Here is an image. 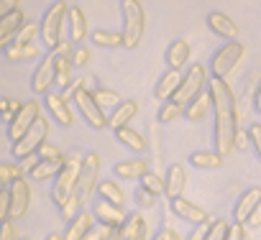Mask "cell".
Masks as SVG:
<instances>
[{"mask_svg": "<svg viewBox=\"0 0 261 240\" xmlns=\"http://www.w3.org/2000/svg\"><path fill=\"white\" fill-rule=\"evenodd\" d=\"M92 95H95V100H97L102 107H115L118 102H123V100H120V95H118V92H113V89H102V87H97Z\"/></svg>", "mask_w": 261, "mask_h": 240, "instance_id": "74e56055", "label": "cell"}, {"mask_svg": "<svg viewBox=\"0 0 261 240\" xmlns=\"http://www.w3.org/2000/svg\"><path fill=\"white\" fill-rule=\"evenodd\" d=\"M8 189H11V212H8L6 220H21L29 212V207H31V187L21 176L13 184H8Z\"/></svg>", "mask_w": 261, "mask_h": 240, "instance_id": "8fae6325", "label": "cell"}, {"mask_svg": "<svg viewBox=\"0 0 261 240\" xmlns=\"http://www.w3.org/2000/svg\"><path fill=\"white\" fill-rule=\"evenodd\" d=\"M46 133H49V123H46L44 117H39L21 138L13 141V154H16V159H23V156L39 151V148L46 143Z\"/></svg>", "mask_w": 261, "mask_h": 240, "instance_id": "ba28073f", "label": "cell"}, {"mask_svg": "<svg viewBox=\"0 0 261 240\" xmlns=\"http://www.w3.org/2000/svg\"><path fill=\"white\" fill-rule=\"evenodd\" d=\"M72 69H74L72 67V54H57V87H69Z\"/></svg>", "mask_w": 261, "mask_h": 240, "instance_id": "4dcf8cb0", "label": "cell"}, {"mask_svg": "<svg viewBox=\"0 0 261 240\" xmlns=\"http://www.w3.org/2000/svg\"><path fill=\"white\" fill-rule=\"evenodd\" d=\"M185 184H187V171H185V166L182 164H172L169 166V171H167V197L169 199H174V197H179L182 192H185Z\"/></svg>", "mask_w": 261, "mask_h": 240, "instance_id": "7402d4cb", "label": "cell"}, {"mask_svg": "<svg viewBox=\"0 0 261 240\" xmlns=\"http://www.w3.org/2000/svg\"><path fill=\"white\" fill-rule=\"evenodd\" d=\"M39 161H41V154H39V151H34V154H29V156H23V159H21V166H23V171H29V174H31V171L36 169V164H39Z\"/></svg>", "mask_w": 261, "mask_h": 240, "instance_id": "bcb514c9", "label": "cell"}, {"mask_svg": "<svg viewBox=\"0 0 261 240\" xmlns=\"http://www.w3.org/2000/svg\"><path fill=\"white\" fill-rule=\"evenodd\" d=\"M97 171H100V156L97 154H87L82 159V169H80V176H77V187H74V194L59 207L67 217H74L77 209L87 202V197L92 194L95 189V182H97Z\"/></svg>", "mask_w": 261, "mask_h": 240, "instance_id": "7a4b0ae2", "label": "cell"}, {"mask_svg": "<svg viewBox=\"0 0 261 240\" xmlns=\"http://www.w3.org/2000/svg\"><path fill=\"white\" fill-rule=\"evenodd\" d=\"M26 21H23V11H11V13H3V21H0V41L3 44H8L18 31H21V26H23Z\"/></svg>", "mask_w": 261, "mask_h": 240, "instance_id": "603a6c76", "label": "cell"}, {"mask_svg": "<svg viewBox=\"0 0 261 240\" xmlns=\"http://www.w3.org/2000/svg\"><path fill=\"white\" fill-rule=\"evenodd\" d=\"M172 212H174L177 217L187 220V222H195V225H197V222H202V220H207V212H205L202 207L192 204L190 199H185L182 194L172 199Z\"/></svg>", "mask_w": 261, "mask_h": 240, "instance_id": "e0dca14e", "label": "cell"}, {"mask_svg": "<svg viewBox=\"0 0 261 240\" xmlns=\"http://www.w3.org/2000/svg\"><path fill=\"white\" fill-rule=\"evenodd\" d=\"M179 115H185V105L177 102V100H167L159 110V123H172V120H177Z\"/></svg>", "mask_w": 261, "mask_h": 240, "instance_id": "836d02e7", "label": "cell"}, {"mask_svg": "<svg viewBox=\"0 0 261 240\" xmlns=\"http://www.w3.org/2000/svg\"><path fill=\"white\" fill-rule=\"evenodd\" d=\"M21 174H23L21 164H3V166H0V182H3V187H8L16 179H21Z\"/></svg>", "mask_w": 261, "mask_h": 240, "instance_id": "8d00e7d4", "label": "cell"}, {"mask_svg": "<svg viewBox=\"0 0 261 240\" xmlns=\"http://www.w3.org/2000/svg\"><path fill=\"white\" fill-rule=\"evenodd\" d=\"M80 169H82V159H80V156H69V159L64 161V166L59 169V174L54 176L51 199H54V204H57V207H62V204H64V202L74 194Z\"/></svg>", "mask_w": 261, "mask_h": 240, "instance_id": "5b68a950", "label": "cell"}, {"mask_svg": "<svg viewBox=\"0 0 261 240\" xmlns=\"http://www.w3.org/2000/svg\"><path fill=\"white\" fill-rule=\"evenodd\" d=\"M115 138H118V143H123V146L130 148V151H144V146H146L144 136H141L139 131H134L130 126L118 128V131H115Z\"/></svg>", "mask_w": 261, "mask_h": 240, "instance_id": "4316f807", "label": "cell"}, {"mask_svg": "<svg viewBox=\"0 0 261 240\" xmlns=\"http://www.w3.org/2000/svg\"><path fill=\"white\" fill-rule=\"evenodd\" d=\"M187 59H190V44L185 39L172 41V46L167 49V64L174 67V69H182L187 64Z\"/></svg>", "mask_w": 261, "mask_h": 240, "instance_id": "484cf974", "label": "cell"}, {"mask_svg": "<svg viewBox=\"0 0 261 240\" xmlns=\"http://www.w3.org/2000/svg\"><path fill=\"white\" fill-rule=\"evenodd\" d=\"M248 136H251V146H253V151H256V156L261 161V123H253L248 128Z\"/></svg>", "mask_w": 261, "mask_h": 240, "instance_id": "ee69618b", "label": "cell"}, {"mask_svg": "<svg viewBox=\"0 0 261 240\" xmlns=\"http://www.w3.org/2000/svg\"><path fill=\"white\" fill-rule=\"evenodd\" d=\"M41 117V105L36 102V100H29V102H23V107L13 115V120H11V128H8V133H11V138L16 141V138H21L36 120Z\"/></svg>", "mask_w": 261, "mask_h": 240, "instance_id": "30bf717a", "label": "cell"}, {"mask_svg": "<svg viewBox=\"0 0 261 240\" xmlns=\"http://www.w3.org/2000/svg\"><path fill=\"white\" fill-rule=\"evenodd\" d=\"M210 225L213 222H207V220H202V222H197V227L190 232V237L192 240H200V237H207V232H210Z\"/></svg>", "mask_w": 261, "mask_h": 240, "instance_id": "c3c4849f", "label": "cell"}, {"mask_svg": "<svg viewBox=\"0 0 261 240\" xmlns=\"http://www.w3.org/2000/svg\"><path fill=\"white\" fill-rule=\"evenodd\" d=\"M87 62H90V49H85V46L77 44V49H72V67L74 69H82Z\"/></svg>", "mask_w": 261, "mask_h": 240, "instance_id": "ab89813d", "label": "cell"}, {"mask_svg": "<svg viewBox=\"0 0 261 240\" xmlns=\"http://www.w3.org/2000/svg\"><path fill=\"white\" fill-rule=\"evenodd\" d=\"M120 11H123V46L136 49L141 36H144V28H146L144 8H141L139 0H123Z\"/></svg>", "mask_w": 261, "mask_h": 240, "instance_id": "277c9868", "label": "cell"}, {"mask_svg": "<svg viewBox=\"0 0 261 240\" xmlns=\"http://www.w3.org/2000/svg\"><path fill=\"white\" fill-rule=\"evenodd\" d=\"M39 56V46L36 41L31 44H13L6 49V59L8 62H26V59H36Z\"/></svg>", "mask_w": 261, "mask_h": 240, "instance_id": "f1b7e54d", "label": "cell"}, {"mask_svg": "<svg viewBox=\"0 0 261 240\" xmlns=\"http://www.w3.org/2000/svg\"><path fill=\"white\" fill-rule=\"evenodd\" d=\"M8 212H11V189L6 187L0 192V215H3V220L8 217Z\"/></svg>", "mask_w": 261, "mask_h": 240, "instance_id": "7dc6e473", "label": "cell"}, {"mask_svg": "<svg viewBox=\"0 0 261 240\" xmlns=\"http://www.w3.org/2000/svg\"><path fill=\"white\" fill-rule=\"evenodd\" d=\"M95 217H97V222L100 225H115V227H120L123 222H125V212H123V207L118 204V202H110V199H105V197H100L97 202H95Z\"/></svg>", "mask_w": 261, "mask_h": 240, "instance_id": "4fadbf2b", "label": "cell"}, {"mask_svg": "<svg viewBox=\"0 0 261 240\" xmlns=\"http://www.w3.org/2000/svg\"><path fill=\"white\" fill-rule=\"evenodd\" d=\"M136 112H139V102H136V100H123V102H118V105H115V112L110 115V128L118 131V128L128 126L130 120L136 117Z\"/></svg>", "mask_w": 261, "mask_h": 240, "instance_id": "d6986e66", "label": "cell"}, {"mask_svg": "<svg viewBox=\"0 0 261 240\" xmlns=\"http://www.w3.org/2000/svg\"><path fill=\"white\" fill-rule=\"evenodd\" d=\"M39 154H41V159H54V161H64L62 151H59L57 146H51V143H44V146L39 148Z\"/></svg>", "mask_w": 261, "mask_h": 240, "instance_id": "f6af8a7d", "label": "cell"}, {"mask_svg": "<svg viewBox=\"0 0 261 240\" xmlns=\"http://www.w3.org/2000/svg\"><path fill=\"white\" fill-rule=\"evenodd\" d=\"M207 28H210L213 34H218V36L228 39V41L238 39V26H236V23H233L225 13H220V11L207 13Z\"/></svg>", "mask_w": 261, "mask_h": 240, "instance_id": "2e32d148", "label": "cell"}, {"mask_svg": "<svg viewBox=\"0 0 261 240\" xmlns=\"http://www.w3.org/2000/svg\"><path fill=\"white\" fill-rule=\"evenodd\" d=\"M190 164L197 166V169H218L223 164V156L218 151H200V154L190 156Z\"/></svg>", "mask_w": 261, "mask_h": 240, "instance_id": "d6a6232c", "label": "cell"}, {"mask_svg": "<svg viewBox=\"0 0 261 240\" xmlns=\"http://www.w3.org/2000/svg\"><path fill=\"white\" fill-rule=\"evenodd\" d=\"M67 23H69V39H72V44H82L87 39V18H85V13L80 8H69Z\"/></svg>", "mask_w": 261, "mask_h": 240, "instance_id": "cb8c5ba5", "label": "cell"}, {"mask_svg": "<svg viewBox=\"0 0 261 240\" xmlns=\"http://www.w3.org/2000/svg\"><path fill=\"white\" fill-rule=\"evenodd\" d=\"M67 13H69V6L64 3V0H57V3H51L49 6V11L44 13V21H41V41L49 46V49H54L57 44H59V36H62V26H64V21H67Z\"/></svg>", "mask_w": 261, "mask_h": 240, "instance_id": "8992f818", "label": "cell"}, {"mask_svg": "<svg viewBox=\"0 0 261 240\" xmlns=\"http://www.w3.org/2000/svg\"><path fill=\"white\" fill-rule=\"evenodd\" d=\"M21 107H23V102H18V100H11V97H3V117L8 120V123L13 120V115H16Z\"/></svg>", "mask_w": 261, "mask_h": 240, "instance_id": "b9f144b4", "label": "cell"}, {"mask_svg": "<svg viewBox=\"0 0 261 240\" xmlns=\"http://www.w3.org/2000/svg\"><path fill=\"white\" fill-rule=\"evenodd\" d=\"M228 230H230V225H228L225 220H215V222L210 225V232H207V237H210V240H220V237H228Z\"/></svg>", "mask_w": 261, "mask_h": 240, "instance_id": "60d3db41", "label": "cell"}, {"mask_svg": "<svg viewBox=\"0 0 261 240\" xmlns=\"http://www.w3.org/2000/svg\"><path fill=\"white\" fill-rule=\"evenodd\" d=\"M57 82V54L54 51H49L44 59H41V64L36 67V72H34V77H31V89L34 92H49L51 89V84Z\"/></svg>", "mask_w": 261, "mask_h": 240, "instance_id": "7c38bea8", "label": "cell"}, {"mask_svg": "<svg viewBox=\"0 0 261 240\" xmlns=\"http://www.w3.org/2000/svg\"><path fill=\"white\" fill-rule=\"evenodd\" d=\"M258 199H261V189H256V187L246 189V192L241 194V199L236 202V209H233V215H236V222H246V220L251 217V212L256 209Z\"/></svg>", "mask_w": 261, "mask_h": 240, "instance_id": "ac0fdd59", "label": "cell"}, {"mask_svg": "<svg viewBox=\"0 0 261 240\" xmlns=\"http://www.w3.org/2000/svg\"><path fill=\"white\" fill-rule=\"evenodd\" d=\"M44 102H46L49 112L54 115V120H57L59 126L69 128V126L74 123V112L69 110V105H67V97H64V95H59V92H46Z\"/></svg>", "mask_w": 261, "mask_h": 240, "instance_id": "5bb4252c", "label": "cell"}, {"mask_svg": "<svg viewBox=\"0 0 261 240\" xmlns=\"http://www.w3.org/2000/svg\"><path fill=\"white\" fill-rule=\"evenodd\" d=\"M246 225H251V227H261V199H258L256 209L251 212V217L246 220Z\"/></svg>", "mask_w": 261, "mask_h": 240, "instance_id": "816d5d0a", "label": "cell"}, {"mask_svg": "<svg viewBox=\"0 0 261 240\" xmlns=\"http://www.w3.org/2000/svg\"><path fill=\"white\" fill-rule=\"evenodd\" d=\"M156 237H159V240H179V232L172 230V227H162Z\"/></svg>", "mask_w": 261, "mask_h": 240, "instance_id": "f5cc1de1", "label": "cell"}, {"mask_svg": "<svg viewBox=\"0 0 261 240\" xmlns=\"http://www.w3.org/2000/svg\"><path fill=\"white\" fill-rule=\"evenodd\" d=\"M243 44L241 41H228L225 46H220L218 51H215V56H213V62H210V72L215 74V77H225V74H230L233 69H236V64L243 59Z\"/></svg>", "mask_w": 261, "mask_h": 240, "instance_id": "9c48e42d", "label": "cell"}, {"mask_svg": "<svg viewBox=\"0 0 261 240\" xmlns=\"http://www.w3.org/2000/svg\"><path fill=\"white\" fill-rule=\"evenodd\" d=\"M251 141V136L248 133H243V131H238V138H236V148H246V143Z\"/></svg>", "mask_w": 261, "mask_h": 240, "instance_id": "9f6ffc18", "label": "cell"}, {"mask_svg": "<svg viewBox=\"0 0 261 240\" xmlns=\"http://www.w3.org/2000/svg\"><path fill=\"white\" fill-rule=\"evenodd\" d=\"M90 39H92L95 46H102V49L123 46V31H92Z\"/></svg>", "mask_w": 261, "mask_h": 240, "instance_id": "f546056e", "label": "cell"}, {"mask_svg": "<svg viewBox=\"0 0 261 240\" xmlns=\"http://www.w3.org/2000/svg\"><path fill=\"white\" fill-rule=\"evenodd\" d=\"M97 194H100V197H105V199H110V202L123 204V189H120L115 182H102V184L97 187Z\"/></svg>", "mask_w": 261, "mask_h": 240, "instance_id": "d590c367", "label": "cell"}, {"mask_svg": "<svg viewBox=\"0 0 261 240\" xmlns=\"http://www.w3.org/2000/svg\"><path fill=\"white\" fill-rule=\"evenodd\" d=\"M136 204H139V207H154V204H156V194L149 192L146 187H141V189L136 192Z\"/></svg>", "mask_w": 261, "mask_h": 240, "instance_id": "7bdbcfd3", "label": "cell"}, {"mask_svg": "<svg viewBox=\"0 0 261 240\" xmlns=\"http://www.w3.org/2000/svg\"><path fill=\"white\" fill-rule=\"evenodd\" d=\"M256 110L261 112V84H258V89H256Z\"/></svg>", "mask_w": 261, "mask_h": 240, "instance_id": "6f0895ef", "label": "cell"}, {"mask_svg": "<svg viewBox=\"0 0 261 240\" xmlns=\"http://www.w3.org/2000/svg\"><path fill=\"white\" fill-rule=\"evenodd\" d=\"M92 215L95 212H85V209H80L74 217H72V222H69V227H67V237L69 240H82V237H87V232H90V227H92Z\"/></svg>", "mask_w": 261, "mask_h": 240, "instance_id": "d4e9b609", "label": "cell"}, {"mask_svg": "<svg viewBox=\"0 0 261 240\" xmlns=\"http://www.w3.org/2000/svg\"><path fill=\"white\" fill-rule=\"evenodd\" d=\"M18 232H16V225H13V220H3V227H0V237L3 240H13Z\"/></svg>", "mask_w": 261, "mask_h": 240, "instance_id": "681fc988", "label": "cell"}, {"mask_svg": "<svg viewBox=\"0 0 261 240\" xmlns=\"http://www.w3.org/2000/svg\"><path fill=\"white\" fill-rule=\"evenodd\" d=\"M120 237L123 240H144L149 237V225L141 215H130L125 217V222L120 225Z\"/></svg>", "mask_w": 261, "mask_h": 240, "instance_id": "ffe728a7", "label": "cell"}, {"mask_svg": "<svg viewBox=\"0 0 261 240\" xmlns=\"http://www.w3.org/2000/svg\"><path fill=\"white\" fill-rule=\"evenodd\" d=\"M77 84H80V87H85V89H90V92H95V89H97V87H95V79H92L90 74L80 77V79H77Z\"/></svg>", "mask_w": 261, "mask_h": 240, "instance_id": "db71d44e", "label": "cell"}, {"mask_svg": "<svg viewBox=\"0 0 261 240\" xmlns=\"http://www.w3.org/2000/svg\"><path fill=\"white\" fill-rule=\"evenodd\" d=\"M18 8V0H0V13H11Z\"/></svg>", "mask_w": 261, "mask_h": 240, "instance_id": "11a10c76", "label": "cell"}, {"mask_svg": "<svg viewBox=\"0 0 261 240\" xmlns=\"http://www.w3.org/2000/svg\"><path fill=\"white\" fill-rule=\"evenodd\" d=\"M141 187H146L149 192H154L156 197L167 192V179H162L159 174H151V171H144L141 174Z\"/></svg>", "mask_w": 261, "mask_h": 240, "instance_id": "e575fe53", "label": "cell"}, {"mask_svg": "<svg viewBox=\"0 0 261 240\" xmlns=\"http://www.w3.org/2000/svg\"><path fill=\"white\" fill-rule=\"evenodd\" d=\"M243 237H246V227H243V222L230 225V230H228V240H243Z\"/></svg>", "mask_w": 261, "mask_h": 240, "instance_id": "f907efd6", "label": "cell"}, {"mask_svg": "<svg viewBox=\"0 0 261 240\" xmlns=\"http://www.w3.org/2000/svg\"><path fill=\"white\" fill-rule=\"evenodd\" d=\"M144 171H149V166H146V161L144 159H134V161H120V164H115V169H113V174H118L120 179H141V174Z\"/></svg>", "mask_w": 261, "mask_h": 240, "instance_id": "83f0119b", "label": "cell"}, {"mask_svg": "<svg viewBox=\"0 0 261 240\" xmlns=\"http://www.w3.org/2000/svg\"><path fill=\"white\" fill-rule=\"evenodd\" d=\"M36 31H41V28H36V23H23L21 31L16 34V44H31V41H36Z\"/></svg>", "mask_w": 261, "mask_h": 240, "instance_id": "f35d334b", "label": "cell"}, {"mask_svg": "<svg viewBox=\"0 0 261 240\" xmlns=\"http://www.w3.org/2000/svg\"><path fill=\"white\" fill-rule=\"evenodd\" d=\"M213 95V115H215V151L220 156H228L236 148L238 138V107H236V95L225 77H215L207 84Z\"/></svg>", "mask_w": 261, "mask_h": 240, "instance_id": "6da1fadb", "label": "cell"}, {"mask_svg": "<svg viewBox=\"0 0 261 240\" xmlns=\"http://www.w3.org/2000/svg\"><path fill=\"white\" fill-rule=\"evenodd\" d=\"M210 110H213V95H210V89H207V92H200V95L185 107V117L192 120V123H197V120H202Z\"/></svg>", "mask_w": 261, "mask_h": 240, "instance_id": "44dd1931", "label": "cell"}, {"mask_svg": "<svg viewBox=\"0 0 261 240\" xmlns=\"http://www.w3.org/2000/svg\"><path fill=\"white\" fill-rule=\"evenodd\" d=\"M182 79H185L182 69L169 67V72H164V74L159 77V82H156V92H154V95H156V100H172V97H174V92L179 89Z\"/></svg>", "mask_w": 261, "mask_h": 240, "instance_id": "9a60e30c", "label": "cell"}, {"mask_svg": "<svg viewBox=\"0 0 261 240\" xmlns=\"http://www.w3.org/2000/svg\"><path fill=\"white\" fill-rule=\"evenodd\" d=\"M205 82H207V69L202 64H192L185 72V79H182V84H179V89L174 92L172 100H177V102H182L187 107L200 92H205Z\"/></svg>", "mask_w": 261, "mask_h": 240, "instance_id": "52a82bcc", "label": "cell"}, {"mask_svg": "<svg viewBox=\"0 0 261 240\" xmlns=\"http://www.w3.org/2000/svg\"><path fill=\"white\" fill-rule=\"evenodd\" d=\"M62 166H64V161H54V159H41V161L36 164V169L31 171V176H34L36 182H46V179L57 176Z\"/></svg>", "mask_w": 261, "mask_h": 240, "instance_id": "1f68e13d", "label": "cell"}, {"mask_svg": "<svg viewBox=\"0 0 261 240\" xmlns=\"http://www.w3.org/2000/svg\"><path fill=\"white\" fill-rule=\"evenodd\" d=\"M69 97L77 102V110L82 112V117L87 120V126L95 131H102L105 126H110V117L105 115V107L95 100V95L85 87H80L77 82L69 84Z\"/></svg>", "mask_w": 261, "mask_h": 240, "instance_id": "3957f363", "label": "cell"}]
</instances>
